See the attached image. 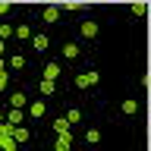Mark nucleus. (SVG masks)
Instances as JSON below:
<instances>
[{
	"mask_svg": "<svg viewBox=\"0 0 151 151\" xmlns=\"http://www.w3.org/2000/svg\"><path fill=\"white\" fill-rule=\"evenodd\" d=\"M98 82H101V73H94V69L76 76V88H91V85H98Z\"/></svg>",
	"mask_w": 151,
	"mask_h": 151,
	"instance_id": "nucleus-1",
	"label": "nucleus"
},
{
	"mask_svg": "<svg viewBox=\"0 0 151 151\" xmlns=\"http://www.w3.org/2000/svg\"><path fill=\"white\" fill-rule=\"evenodd\" d=\"M13 139H16V145L22 148V145H28V139H32V129H28V126H13Z\"/></svg>",
	"mask_w": 151,
	"mask_h": 151,
	"instance_id": "nucleus-2",
	"label": "nucleus"
},
{
	"mask_svg": "<svg viewBox=\"0 0 151 151\" xmlns=\"http://www.w3.org/2000/svg\"><path fill=\"white\" fill-rule=\"evenodd\" d=\"M54 151H73V132H63V135H57Z\"/></svg>",
	"mask_w": 151,
	"mask_h": 151,
	"instance_id": "nucleus-3",
	"label": "nucleus"
},
{
	"mask_svg": "<svg viewBox=\"0 0 151 151\" xmlns=\"http://www.w3.org/2000/svg\"><path fill=\"white\" fill-rule=\"evenodd\" d=\"M44 110H47L44 101H32V104H28V116H32V120H41V116H44Z\"/></svg>",
	"mask_w": 151,
	"mask_h": 151,
	"instance_id": "nucleus-4",
	"label": "nucleus"
},
{
	"mask_svg": "<svg viewBox=\"0 0 151 151\" xmlns=\"http://www.w3.org/2000/svg\"><path fill=\"white\" fill-rule=\"evenodd\" d=\"M6 69H13V73H22V69H25V57L22 54H13L6 60Z\"/></svg>",
	"mask_w": 151,
	"mask_h": 151,
	"instance_id": "nucleus-5",
	"label": "nucleus"
},
{
	"mask_svg": "<svg viewBox=\"0 0 151 151\" xmlns=\"http://www.w3.org/2000/svg\"><path fill=\"white\" fill-rule=\"evenodd\" d=\"M79 32H82L85 38H98V22H94V19H85L82 25H79Z\"/></svg>",
	"mask_w": 151,
	"mask_h": 151,
	"instance_id": "nucleus-6",
	"label": "nucleus"
},
{
	"mask_svg": "<svg viewBox=\"0 0 151 151\" xmlns=\"http://www.w3.org/2000/svg\"><path fill=\"white\" fill-rule=\"evenodd\" d=\"M47 79V82H57V79H60V63H54V60H50V63L44 66V73H41Z\"/></svg>",
	"mask_w": 151,
	"mask_h": 151,
	"instance_id": "nucleus-7",
	"label": "nucleus"
},
{
	"mask_svg": "<svg viewBox=\"0 0 151 151\" xmlns=\"http://www.w3.org/2000/svg\"><path fill=\"white\" fill-rule=\"evenodd\" d=\"M60 54H63V60H76V57L82 54V50H79V44H76V41H66Z\"/></svg>",
	"mask_w": 151,
	"mask_h": 151,
	"instance_id": "nucleus-8",
	"label": "nucleus"
},
{
	"mask_svg": "<svg viewBox=\"0 0 151 151\" xmlns=\"http://www.w3.org/2000/svg\"><path fill=\"white\" fill-rule=\"evenodd\" d=\"M25 101H28V98H25V91H13V94H9V107H16V110H22V107H25Z\"/></svg>",
	"mask_w": 151,
	"mask_h": 151,
	"instance_id": "nucleus-9",
	"label": "nucleus"
},
{
	"mask_svg": "<svg viewBox=\"0 0 151 151\" xmlns=\"http://www.w3.org/2000/svg\"><path fill=\"white\" fill-rule=\"evenodd\" d=\"M22 116H25V113L16 110V107H9V110H6V123H9V126H22Z\"/></svg>",
	"mask_w": 151,
	"mask_h": 151,
	"instance_id": "nucleus-10",
	"label": "nucleus"
},
{
	"mask_svg": "<svg viewBox=\"0 0 151 151\" xmlns=\"http://www.w3.org/2000/svg\"><path fill=\"white\" fill-rule=\"evenodd\" d=\"M41 19L50 25V22H57V19H60V9H57V6H44V9H41Z\"/></svg>",
	"mask_w": 151,
	"mask_h": 151,
	"instance_id": "nucleus-11",
	"label": "nucleus"
},
{
	"mask_svg": "<svg viewBox=\"0 0 151 151\" xmlns=\"http://www.w3.org/2000/svg\"><path fill=\"white\" fill-rule=\"evenodd\" d=\"M120 110L126 113V116H132V113H139V101H132V98H126V101H120Z\"/></svg>",
	"mask_w": 151,
	"mask_h": 151,
	"instance_id": "nucleus-12",
	"label": "nucleus"
},
{
	"mask_svg": "<svg viewBox=\"0 0 151 151\" xmlns=\"http://www.w3.org/2000/svg\"><path fill=\"white\" fill-rule=\"evenodd\" d=\"M38 91L44 94V98H50V94L57 91V82H47V79H41V82H38Z\"/></svg>",
	"mask_w": 151,
	"mask_h": 151,
	"instance_id": "nucleus-13",
	"label": "nucleus"
},
{
	"mask_svg": "<svg viewBox=\"0 0 151 151\" xmlns=\"http://www.w3.org/2000/svg\"><path fill=\"white\" fill-rule=\"evenodd\" d=\"M47 44H50L47 35H32V47H35V50H47Z\"/></svg>",
	"mask_w": 151,
	"mask_h": 151,
	"instance_id": "nucleus-14",
	"label": "nucleus"
},
{
	"mask_svg": "<svg viewBox=\"0 0 151 151\" xmlns=\"http://www.w3.org/2000/svg\"><path fill=\"white\" fill-rule=\"evenodd\" d=\"M79 120H82V110H79V107H69V110H66V123H69V126H76Z\"/></svg>",
	"mask_w": 151,
	"mask_h": 151,
	"instance_id": "nucleus-15",
	"label": "nucleus"
},
{
	"mask_svg": "<svg viewBox=\"0 0 151 151\" xmlns=\"http://www.w3.org/2000/svg\"><path fill=\"white\" fill-rule=\"evenodd\" d=\"M19 145H16V139H13V135H3V139H0V151H16Z\"/></svg>",
	"mask_w": 151,
	"mask_h": 151,
	"instance_id": "nucleus-16",
	"label": "nucleus"
},
{
	"mask_svg": "<svg viewBox=\"0 0 151 151\" xmlns=\"http://www.w3.org/2000/svg\"><path fill=\"white\" fill-rule=\"evenodd\" d=\"M54 132H57V135L69 132V123H66V116H57V120H54Z\"/></svg>",
	"mask_w": 151,
	"mask_h": 151,
	"instance_id": "nucleus-17",
	"label": "nucleus"
},
{
	"mask_svg": "<svg viewBox=\"0 0 151 151\" xmlns=\"http://www.w3.org/2000/svg\"><path fill=\"white\" fill-rule=\"evenodd\" d=\"M85 142H88V145H98V142H101V129H94V126H91V129L85 132Z\"/></svg>",
	"mask_w": 151,
	"mask_h": 151,
	"instance_id": "nucleus-18",
	"label": "nucleus"
},
{
	"mask_svg": "<svg viewBox=\"0 0 151 151\" xmlns=\"http://www.w3.org/2000/svg\"><path fill=\"white\" fill-rule=\"evenodd\" d=\"M35 35V32H32V25H25V22H22V25H16V38H22V41H25V38H32Z\"/></svg>",
	"mask_w": 151,
	"mask_h": 151,
	"instance_id": "nucleus-19",
	"label": "nucleus"
},
{
	"mask_svg": "<svg viewBox=\"0 0 151 151\" xmlns=\"http://www.w3.org/2000/svg\"><path fill=\"white\" fill-rule=\"evenodd\" d=\"M13 35H16V25H0V41H6Z\"/></svg>",
	"mask_w": 151,
	"mask_h": 151,
	"instance_id": "nucleus-20",
	"label": "nucleus"
},
{
	"mask_svg": "<svg viewBox=\"0 0 151 151\" xmlns=\"http://www.w3.org/2000/svg\"><path fill=\"white\" fill-rule=\"evenodd\" d=\"M9 88V69H0V91Z\"/></svg>",
	"mask_w": 151,
	"mask_h": 151,
	"instance_id": "nucleus-21",
	"label": "nucleus"
},
{
	"mask_svg": "<svg viewBox=\"0 0 151 151\" xmlns=\"http://www.w3.org/2000/svg\"><path fill=\"white\" fill-rule=\"evenodd\" d=\"M132 13H135V16H145L148 6H145V3H132Z\"/></svg>",
	"mask_w": 151,
	"mask_h": 151,
	"instance_id": "nucleus-22",
	"label": "nucleus"
},
{
	"mask_svg": "<svg viewBox=\"0 0 151 151\" xmlns=\"http://www.w3.org/2000/svg\"><path fill=\"white\" fill-rule=\"evenodd\" d=\"M9 9H13V6H9V3H3V0H0V16H6Z\"/></svg>",
	"mask_w": 151,
	"mask_h": 151,
	"instance_id": "nucleus-23",
	"label": "nucleus"
},
{
	"mask_svg": "<svg viewBox=\"0 0 151 151\" xmlns=\"http://www.w3.org/2000/svg\"><path fill=\"white\" fill-rule=\"evenodd\" d=\"M3 50H6V44H3V41H0V57H3Z\"/></svg>",
	"mask_w": 151,
	"mask_h": 151,
	"instance_id": "nucleus-24",
	"label": "nucleus"
},
{
	"mask_svg": "<svg viewBox=\"0 0 151 151\" xmlns=\"http://www.w3.org/2000/svg\"><path fill=\"white\" fill-rule=\"evenodd\" d=\"M0 69H6V63H3V57H0Z\"/></svg>",
	"mask_w": 151,
	"mask_h": 151,
	"instance_id": "nucleus-25",
	"label": "nucleus"
},
{
	"mask_svg": "<svg viewBox=\"0 0 151 151\" xmlns=\"http://www.w3.org/2000/svg\"><path fill=\"white\" fill-rule=\"evenodd\" d=\"M3 120H6V113H3V110H0V123H3Z\"/></svg>",
	"mask_w": 151,
	"mask_h": 151,
	"instance_id": "nucleus-26",
	"label": "nucleus"
},
{
	"mask_svg": "<svg viewBox=\"0 0 151 151\" xmlns=\"http://www.w3.org/2000/svg\"><path fill=\"white\" fill-rule=\"evenodd\" d=\"M16 151H25V148H16Z\"/></svg>",
	"mask_w": 151,
	"mask_h": 151,
	"instance_id": "nucleus-27",
	"label": "nucleus"
}]
</instances>
